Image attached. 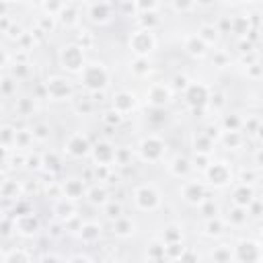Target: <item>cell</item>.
<instances>
[{
    "label": "cell",
    "mask_w": 263,
    "mask_h": 263,
    "mask_svg": "<svg viewBox=\"0 0 263 263\" xmlns=\"http://www.w3.org/2000/svg\"><path fill=\"white\" fill-rule=\"evenodd\" d=\"M80 76V82L86 90L90 92H99V90H105L111 82V74L107 70V66L103 62H86L84 70L78 74Z\"/></svg>",
    "instance_id": "obj_1"
},
{
    "label": "cell",
    "mask_w": 263,
    "mask_h": 263,
    "mask_svg": "<svg viewBox=\"0 0 263 263\" xmlns=\"http://www.w3.org/2000/svg\"><path fill=\"white\" fill-rule=\"evenodd\" d=\"M138 154L144 162H160L166 156V142L160 136L150 134L138 144Z\"/></svg>",
    "instance_id": "obj_2"
},
{
    "label": "cell",
    "mask_w": 263,
    "mask_h": 263,
    "mask_svg": "<svg viewBox=\"0 0 263 263\" xmlns=\"http://www.w3.org/2000/svg\"><path fill=\"white\" fill-rule=\"evenodd\" d=\"M127 45L136 58H148V53H152L156 49V35H154V31L140 27L129 35Z\"/></svg>",
    "instance_id": "obj_3"
},
{
    "label": "cell",
    "mask_w": 263,
    "mask_h": 263,
    "mask_svg": "<svg viewBox=\"0 0 263 263\" xmlns=\"http://www.w3.org/2000/svg\"><path fill=\"white\" fill-rule=\"evenodd\" d=\"M60 64H62L64 70L80 74L84 70V66H86L84 47L80 43H68V45H64L62 51H60Z\"/></svg>",
    "instance_id": "obj_4"
},
{
    "label": "cell",
    "mask_w": 263,
    "mask_h": 263,
    "mask_svg": "<svg viewBox=\"0 0 263 263\" xmlns=\"http://www.w3.org/2000/svg\"><path fill=\"white\" fill-rule=\"evenodd\" d=\"M132 199H134V205H136L140 212H154V210L160 205V193L156 191V187H152V185H148V183L134 187Z\"/></svg>",
    "instance_id": "obj_5"
},
{
    "label": "cell",
    "mask_w": 263,
    "mask_h": 263,
    "mask_svg": "<svg viewBox=\"0 0 263 263\" xmlns=\"http://www.w3.org/2000/svg\"><path fill=\"white\" fill-rule=\"evenodd\" d=\"M45 88H47V97H51L53 101H70V99H74V88H72L70 80L64 78V76L47 78Z\"/></svg>",
    "instance_id": "obj_6"
},
{
    "label": "cell",
    "mask_w": 263,
    "mask_h": 263,
    "mask_svg": "<svg viewBox=\"0 0 263 263\" xmlns=\"http://www.w3.org/2000/svg\"><path fill=\"white\" fill-rule=\"evenodd\" d=\"M203 177L208 179L210 185H214V187H224V185L232 183V168H230L228 162L218 160V162H212V164L208 166V171L203 173Z\"/></svg>",
    "instance_id": "obj_7"
},
{
    "label": "cell",
    "mask_w": 263,
    "mask_h": 263,
    "mask_svg": "<svg viewBox=\"0 0 263 263\" xmlns=\"http://www.w3.org/2000/svg\"><path fill=\"white\" fill-rule=\"evenodd\" d=\"M173 99V88L164 82H152L146 88V103H150L154 109H162L171 103Z\"/></svg>",
    "instance_id": "obj_8"
},
{
    "label": "cell",
    "mask_w": 263,
    "mask_h": 263,
    "mask_svg": "<svg viewBox=\"0 0 263 263\" xmlns=\"http://www.w3.org/2000/svg\"><path fill=\"white\" fill-rule=\"evenodd\" d=\"M179 193H181L183 201H187V203H191V205H201V203L208 199L205 187H203V183H199V181H183Z\"/></svg>",
    "instance_id": "obj_9"
},
{
    "label": "cell",
    "mask_w": 263,
    "mask_h": 263,
    "mask_svg": "<svg viewBox=\"0 0 263 263\" xmlns=\"http://www.w3.org/2000/svg\"><path fill=\"white\" fill-rule=\"evenodd\" d=\"M115 146L111 142H99L92 146L90 154H92V160H95V166H111L115 164Z\"/></svg>",
    "instance_id": "obj_10"
},
{
    "label": "cell",
    "mask_w": 263,
    "mask_h": 263,
    "mask_svg": "<svg viewBox=\"0 0 263 263\" xmlns=\"http://www.w3.org/2000/svg\"><path fill=\"white\" fill-rule=\"evenodd\" d=\"M90 150H92L90 142H88L86 136H82L80 132H74V134L68 138V142L64 144V152H68V154L74 156V158L86 156V154H90Z\"/></svg>",
    "instance_id": "obj_11"
},
{
    "label": "cell",
    "mask_w": 263,
    "mask_h": 263,
    "mask_svg": "<svg viewBox=\"0 0 263 263\" xmlns=\"http://www.w3.org/2000/svg\"><path fill=\"white\" fill-rule=\"evenodd\" d=\"M261 255H263V251H261L259 242H255V240H240L234 249V257L238 261H247V263H259Z\"/></svg>",
    "instance_id": "obj_12"
},
{
    "label": "cell",
    "mask_w": 263,
    "mask_h": 263,
    "mask_svg": "<svg viewBox=\"0 0 263 263\" xmlns=\"http://www.w3.org/2000/svg\"><path fill=\"white\" fill-rule=\"evenodd\" d=\"M138 105V99L132 90H117L111 99V109H115L119 115H127L136 109Z\"/></svg>",
    "instance_id": "obj_13"
},
{
    "label": "cell",
    "mask_w": 263,
    "mask_h": 263,
    "mask_svg": "<svg viewBox=\"0 0 263 263\" xmlns=\"http://www.w3.org/2000/svg\"><path fill=\"white\" fill-rule=\"evenodd\" d=\"M113 6L107 4V2H101V4H86V18L90 23H99V25H105L113 18L111 14Z\"/></svg>",
    "instance_id": "obj_14"
},
{
    "label": "cell",
    "mask_w": 263,
    "mask_h": 263,
    "mask_svg": "<svg viewBox=\"0 0 263 263\" xmlns=\"http://www.w3.org/2000/svg\"><path fill=\"white\" fill-rule=\"evenodd\" d=\"M232 205H238V208H247L255 201V189L253 185H247V183H238L234 189H232V197H230Z\"/></svg>",
    "instance_id": "obj_15"
},
{
    "label": "cell",
    "mask_w": 263,
    "mask_h": 263,
    "mask_svg": "<svg viewBox=\"0 0 263 263\" xmlns=\"http://www.w3.org/2000/svg\"><path fill=\"white\" fill-rule=\"evenodd\" d=\"M60 189H62V197H66L70 201H78V199L86 197V189L80 179H64Z\"/></svg>",
    "instance_id": "obj_16"
},
{
    "label": "cell",
    "mask_w": 263,
    "mask_h": 263,
    "mask_svg": "<svg viewBox=\"0 0 263 263\" xmlns=\"http://www.w3.org/2000/svg\"><path fill=\"white\" fill-rule=\"evenodd\" d=\"M226 222V226H234V228H240L249 222V210L247 208H238V205H230L222 218Z\"/></svg>",
    "instance_id": "obj_17"
},
{
    "label": "cell",
    "mask_w": 263,
    "mask_h": 263,
    "mask_svg": "<svg viewBox=\"0 0 263 263\" xmlns=\"http://www.w3.org/2000/svg\"><path fill=\"white\" fill-rule=\"evenodd\" d=\"M210 95H212V92L208 90V86H203V84H195V82H191V84H189V88L185 90V99H187L191 105L208 103Z\"/></svg>",
    "instance_id": "obj_18"
},
{
    "label": "cell",
    "mask_w": 263,
    "mask_h": 263,
    "mask_svg": "<svg viewBox=\"0 0 263 263\" xmlns=\"http://www.w3.org/2000/svg\"><path fill=\"white\" fill-rule=\"evenodd\" d=\"M183 49H185L187 53H191V55H199V58H203V55L208 53V45L199 39L197 33H189V35L185 37V41H183Z\"/></svg>",
    "instance_id": "obj_19"
},
{
    "label": "cell",
    "mask_w": 263,
    "mask_h": 263,
    "mask_svg": "<svg viewBox=\"0 0 263 263\" xmlns=\"http://www.w3.org/2000/svg\"><path fill=\"white\" fill-rule=\"evenodd\" d=\"M166 168H168V173H171L173 177L181 179V177H187V173L193 168V164H191V160H189V158H185V156L177 154V156L166 164Z\"/></svg>",
    "instance_id": "obj_20"
},
{
    "label": "cell",
    "mask_w": 263,
    "mask_h": 263,
    "mask_svg": "<svg viewBox=\"0 0 263 263\" xmlns=\"http://www.w3.org/2000/svg\"><path fill=\"white\" fill-rule=\"evenodd\" d=\"M134 230H136V222H134L129 216H121V218H117V220L111 224V232H113L115 236H119V238L132 236Z\"/></svg>",
    "instance_id": "obj_21"
},
{
    "label": "cell",
    "mask_w": 263,
    "mask_h": 263,
    "mask_svg": "<svg viewBox=\"0 0 263 263\" xmlns=\"http://www.w3.org/2000/svg\"><path fill=\"white\" fill-rule=\"evenodd\" d=\"M78 230H80L78 236H80L84 242H95V240L101 236V224H97V222H84Z\"/></svg>",
    "instance_id": "obj_22"
},
{
    "label": "cell",
    "mask_w": 263,
    "mask_h": 263,
    "mask_svg": "<svg viewBox=\"0 0 263 263\" xmlns=\"http://www.w3.org/2000/svg\"><path fill=\"white\" fill-rule=\"evenodd\" d=\"M86 199H88L90 203L103 208V205L109 201V197H107V189H105L103 185H92V187L86 189Z\"/></svg>",
    "instance_id": "obj_23"
},
{
    "label": "cell",
    "mask_w": 263,
    "mask_h": 263,
    "mask_svg": "<svg viewBox=\"0 0 263 263\" xmlns=\"http://www.w3.org/2000/svg\"><path fill=\"white\" fill-rule=\"evenodd\" d=\"M74 214H76L74 201H70V199H66V197H60V199L55 201V216H58L60 220H68V218H72Z\"/></svg>",
    "instance_id": "obj_24"
},
{
    "label": "cell",
    "mask_w": 263,
    "mask_h": 263,
    "mask_svg": "<svg viewBox=\"0 0 263 263\" xmlns=\"http://www.w3.org/2000/svg\"><path fill=\"white\" fill-rule=\"evenodd\" d=\"M197 35H199V39H201L205 45H214V43L218 41V37H220V31H218V27H216V25L205 23V25H201V27H199Z\"/></svg>",
    "instance_id": "obj_25"
},
{
    "label": "cell",
    "mask_w": 263,
    "mask_h": 263,
    "mask_svg": "<svg viewBox=\"0 0 263 263\" xmlns=\"http://www.w3.org/2000/svg\"><path fill=\"white\" fill-rule=\"evenodd\" d=\"M35 103H37L35 97H23V99H16V105H14L16 115H21V117H31V115L35 113Z\"/></svg>",
    "instance_id": "obj_26"
},
{
    "label": "cell",
    "mask_w": 263,
    "mask_h": 263,
    "mask_svg": "<svg viewBox=\"0 0 263 263\" xmlns=\"http://www.w3.org/2000/svg\"><path fill=\"white\" fill-rule=\"evenodd\" d=\"M232 257H234V251L228 245H216L214 251H212V261L214 263H232Z\"/></svg>",
    "instance_id": "obj_27"
},
{
    "label": "cell",
    "mask_w": 263,
    "mask_h": 263,
    "mask_svg": "<svg viewBox=\"0 0 263 263\" xmlns=\"http://www.w3.org/2000/svg\"><path fill=\"white\" fill-rule=\"evenodd\" d=\"M129 70L136 78H146L150 74V60L148 58H134L129 64Z\"/></svg>",
    "instance_id": "obj_28"
},
{
    "label": "cell",
    "mask_w": 263,
    "mask_h": 263,
    "mask_svg": "<svg viewBox=\"0 0 263 263\" xmlns=\"http://www.w3.org/2000/svg\"><path fill=\"white\" fill-rule=\"evenodd\" d=\"M230 31L236 33L238 37H245L249 33V16H245V14L230 16Z\"/></svg>",
    "instance_id": "obj_29"
},
{
    "label": "cell",
    "mask_w": 263,
    "mask_h": 263,
    "mask_svg": "<svg viewBox=\"0 0 263 263\" xmlns=\"http://www.w3.org/2000/svg\"><path fill=\"white\" fill-rule=\"evenodd\" d=\"M222 127H224V132H240V127H242V117H240L238 113H228V115H224V119H222Z\"/></svg>",
    "instance_id": "obj_30"
},
{
    "label": "cell",
    "mask_w": 263,
    "mask_h": 263,
    "mask_svg": "<svg viewBox=\"0 0 263 263\" xmlns=\"http://www.w3.org/2000/svg\"><path fill=\"white\" fill-rule=\"evenodd\" d=\"M205 234L208 236H222L224 234V230H226V222L222 220V218H218L216 216V220L214 218H210L208 222H205Z\"/></svg>",
    "instance_id": "obj_31"
},
{
    "label": "cell",
    "mask_w": 263,
    "mask_h": 263,
    "mask_svg": "<svg viewBox=\"0 0 263 263\" xmlns=\"http://www.w3.org/2000/svg\"><path fill=\"white\" fill-rule=\"evenodd\" d=\"M31 134H33V140H35V142L43 144V142H47V140H49L51 129H49V125H47V123H35V125L31 127Z\"/></svg>",
    "instance_id": "obj_32"
},
{
    "label": "cell",
    "mask_w": 263,
    "mask_h": 263,
    "mask_svg": "<svg viewBox=\"0 0 263 263\" xmlns=\"http://www.w3.org/2000/svg\"><path fill=\"white\" fill-rule=\"evenodd\" d=\"M132 158H134V152L127 146H121V148L115 150V164L117 166H129Z\"/></svg>",
    "instance_id": "obj_33"
},
{
    "label": "cell",
    "mask_w": 263,
    "mask_h": 263,
    "mask_svg": "<svg viewBox=\"0 0 263 263\" xmlns=\"http://www.w3.org/2000/svg\"><path fill=\"white\" fill-rule=\"evenodd\" d=\"M103 214H105V218H109L111 222H115L117 218H121V216H123V210H121V205H119V203H115L113 199H109V201L103 205Z\"/></svg>",
    "instance_id": "obj_34"
},
{
    "label": "cell",
    "mask_w": 263,
    "mask_h": 263,
    "mask_svg": "<svg viewBox=\"0 0 263 263\" xmlns=\"http://www.w3.org/2000/svg\"><path fill=\"white\" fill-rule=\"evenodd\" d=\"M212 62L218 66V68H224V66H228V55H226V51H214V55H212Z\"/></svg>",
    "instance_id": "obj_35"
},
{
    "label": "cell",
    "mask_w": 263,
    "mask_h": 263,
    "mask_svg": "<svg viewBox=\"0 0 263 263\" xmlns=\"http://www.w3.org/2000/svg\"><path fill=\"white\" fill-rule=\"evenodd\" d=\"M121 117H123V115H119L115 109H111V111H107V113L103 115V119H105L107 123H111V125H117V123L121 121Z\"/></svg>",
    "instance_id": "obj_36"
},
{
    "label": "cell",
    "mask_w": 263,
    "mask_h": 263,
    "mask_svg": "<svg viewBox=\"0 0 263 263\" xmlns=\"http://www.w3.org/2000/svg\"><path fill=\"white\" fill-rule=\"evenodd\" d=\"M253 160H255V168H263V148H259L255 154H253Z\"/></svg>",
    "instance_id": "obj_37"
},
{
    "label": "cell",
    "mask_w": 263,
    "mask_h": 263,
    "mask_svg": "<svg viewBox=\"0 0 263 263\" xmlns=\"http://www.w3.org/2000/svg\"><path fill=\"white\" fill-rule=\"evenodd\" d=\"M68 263H92V261H90L86 255H74V257H72Z\"/></svg>",
    "instance_id": "obj_38"
},
{
    "label": "cell",
    "mask_w": 263,
    "mask_h": 263,
    "mask_svg": "<svg viewBox=\"0 0 263 263\" xmlns=\"http://www.w3.org/2000/svg\"><path fill=\"white\" fill-rule=\"evenodd\" d=\"M255 134H257V136H259V140L263 142V121H261V125H259V129H257Z\"/></svg>",
    "instance_id": "obj_39"
},
{
    "label": "cell",
    "mask_w": 263,
    "mask_h": 263,
    "mask_svg": "<svg viewBox=\"0 0 263 263\" xmlns=\"http://www.w3.org/2000/svg\"><path fill=\"white\" fill-rule=\"evenodd\" d=\"M259 247H261V251H263V232L259 234Z\"/></svg>",
    "instance_id": "obj_40"
}]
</instances>
